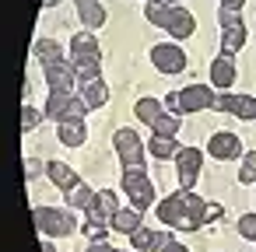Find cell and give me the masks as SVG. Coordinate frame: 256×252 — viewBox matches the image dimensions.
Returning a JSON list of instances; mask_svg holds the SVG:
<instances>
[{
    "mask_svg": "<svg viewBox=\"0 0 256 252\" xmlns=\"http://www.w3.org/2000/svg\"><path fill=\"white\" fill-rule=\"evenodd\" d=\"M151 63H154L162 74H182V70H186V53H182L179 46H172V42H162V46L151 49Z\"/></svg>",
    "mask_w": 256,
    "mask_h": 252,
    "instance_id": "5b68a950",
    "label": "cell"
},
{
    "mask_svg": "<svg viewBox=\"0 0 256 252\" xmlns=\"http://www.w3.org/2000/svg\"><path fill=\"white\" fill-rule=\"evenodd\" d=\"M46 175H50V182H56L64 193H70V189L78 186V175H74V168H67L64 161H50V165H46Z\"/></svg>",
    "mask_w": 256,
    "mask_h": 252,
    "instance_id": "9a60e30c",
    "label": "cell"
},
{
    "mask_svg": "<svg viewBox=\"0 0 256 252\" xmlns=\"http://www.w3.org/2000/svg\"><path fill=\"white\" fill-rule=\"evenodd\" d=\"M46 84H50L53 91H74V84H78V70H74V63H67V60L50 63V67H46Z\"/></svg>",
    "mask_w": 256,
    "mask_h": 252,
    "instance_id": "52a82bcc",
    "label": "cell"
},
{
    "mask_svg": "<svg viewBox=\"0 0 256 252\" xmlns=\"http://www.w3.org/2000/svg\"><path fill=\"white\" fill-rule=\"evenodd\" d=\"M165 4H176V0H165Z\"/></svg>",
    "mask_w": 256,
    "mask_h": 252,
    "instance_id": "ab89813d",
    "label": "cell"
},
{
    "mask_svg": "<svg viewBox=\"0 0 256 252\" xmlns=\"http://www.w3.org/2000/svg\"><path fill=\"white\" fill-rule=\"evenodd\" d=\"M25 175H28V179H36V175H39V161H36V158H28V161H25Z\"/></svg>",
    "mask_w": 256,
    "mask_h": 252,
    "instance_id": "e575fe53",
    "label": "cell"
},
{
    "mask_svg": "<svg viewBox=\"0 0 256 252\" xmlns=\"http://www.w3.org/2000/svg\"><path fill=\"white\" fill-rule=\"evenodd\" d=\"M67 203H70L74 210H88V207L95 203V193H92V189H88L84 182H78V186H74V189L67 193Z\"/></svg>",
    "mask_w": 256,
    "mask_h": 252,
    "instance_id": "cb8c5ba5",
    "label": "cell"
},
{
    "mask_svg": "<svg viewBox=\"0 0 256 252\" xmlns=\"http://www.w3.org/2000/svg\"><path fill=\"white\" fill-rule=\"evenodd\" d=\"M148 151H151V154H154L158 161H168V158H176V154H179L182 147L176 144V137H154Z\"/></svg>",
    "mask_w": 256,
    "mask_h": 252,
    "instance_id": "44dd1931",
    "label": "cell"
},
{
    "mask_svg": "<svg viewBox=\"0 0 256 252\" xmlns=\"http://www.w3.org/2000/svg\"><path fill=\"white\" fill-rule=\"evenodd\" d=\"M238 182H256V151H249L238 165Z\"/></svg>",
    "mask_w": 256,
    "mask_h": 252,
    "instance_id": "83f0119b",
    "label": "cell"
},
{
    "mask_svg": "<svg viewBox=\"0 0 256 252\" xmlns=\"http://www.w3.org/2000/svg\"><path fill=\"white\" fill-rule=\"evenodd\" d=\"M221 4H224V11H238V7L246 4V0H221Z\"/></svg>",
    "mask_w": 256,
    "mask_h": 252,
    "instance_id": "8d00e7d4",
    "label": "cell"
},
{
    "mask_svg": "<svg viewBox=\"0 0 256 252\" xmlns=\"http://www.w3.org/2000/svg\"><path fill=\"white\" fill-rule=\"evenodd\" d=\"M109 224H112L116 231H123V235H134V231L140 228V210H137V207H130V210H116Z\"/></svg>",
    "mask_w": 256,
    "mask_h": 252,
    "instance_id": "d6986e66",
    "label": "cell"
},
{
    "mask_svg": "<svg viewBox=\"0 0 256 252\" xmlns=\"http://www.w3.org/2000/svg\"><path fill=\"white\" fill-rule=\"evenodd\" d=\"M130 238H134V249H144V252H148V249H154V252H158V249L165 245V242H162L165 235H158L154 228H137Z\"/></svg>",
    "mask_w": 256,
    "mask_h": 252,
    "instance_id": "ffe728a7",
    "label": "cell"
},
{
    "mask_svg": "<svg viewBox=\"0 0 256 252\" xmlns=\"http://www.w3.org/2000/svg\"><path fill=\"white\" fill-rule=\"evenodd\" d=\"M214 109L232 112L238 119H256V98H249V95H221V98H214Z\"/></svg>",
    "mask_w": 256,
    "mask_h": 252,
    "instance_id": "ba28073f",
    "label": "cell"
},
{
    "mask_svg": "<svg viewBox=\"0 0 256 252\" xmlns=\"http://www.w3.org/2000/svg\"><path fill=\"white\" fill-rule=\"evenodd\" d=\"M210 81L218 84V88H228L232 81H235V63H232V56H218L214 63H210Z\"/></svg>",
    "mask_w": 256,
    "mask_h": 252,
    "instance_id": "2e32d148",
    "label": "cell"
},
{
    "mask_svg": "<svg viewBox=\"0 0 256 252\" xmlns=\"http://www.w3.org/2000/svg\"><path fill=\"white\" fill-rule=\"evenodd\" d=\"M123 193L130 196V207H137V210H148V207L154 203V186H151V179L144 175V168L123 172Z\"/></svg>",
    "mask_w": 256,
    "mask_h": 252,
    "instance_id": "3957f363",
    "label": "cell"
},
{
    "mask_svg": "<svg viewBox=\"0 0 256 252\" xmlns=\"http://www.w3.org/2000/svg\"><path fill=\"white\" fill-rule=\"evenodd\" d=\"M84 112H88V105H84V98H78L74 91H53V95L46 98V116L56 119V123L84 119Z\"/></svg>",
    "mask_w": 256,
    "mask_h": 252,
    "instance_id": "6da1fadb",
    "label": "cell"
},
{
    "mask_svg": "<svg viewBox=\"0 0 256 252\" xmlns=\"http://www.w3.org/2000/svg\"><path fill=\"white\" fill-rule=\"evenodd\" d=\"M74 4H78V14H81V21H84L88 28L106 25V11L98 7V0H74Z\"/></svg>",
    "mask_w": 256,
    "mask_h": 252,
    "instance_id": "e0dca14e",
    "label": "cell"
},
{
    "mask_svg": "<svg viewBox=\"0 0 256 252\" xmlns=\"http://www.w3.org/2000/svg\"><path fill=\"white\" fill-rule=\"evenodd\" d=\"M214 91L204 88V84H193V88H182L179 91V112H200V109H214Z\"/></svg>",
    "mask_w": 256,
    "mask_h": 252,
    "instance_id": "8992f818",
    "label": "cell"
},
{
    "mask_svg": "<svg viewBox=\"0 0 256 252\" xmlns=\"http://www.w3.org/2000/svg\"><path fill=\"white\" fill-rule=\"evenodd\" d=\"M158 116H162V102L158 98H140L137 102V119L140 123H154Z\"/></svg>",
    "mask_w": 256,
    "mask_h": 252,
    "instance_id": "484cf974",
    "label": "cell"
},
{
    "mask_svg": "<svg viewBox=\"0 0 256 252\" xmlns=\"http://www.w3.org/2000/svg\"><path fill=\"white\" fill-rule=\"evenodd\" d=\"M242 46H246V25H238V28H224L221 53H224V56H232V53H238Z\"/></svg>",
    "mask_w": 256,
    "mask_h": 252,
    "instance_id": "603a6c76",
    "label": "cell"
},
{
    "mask_svg": "<svg viewBox=\"0 0 256 252\" xmlns=\"http://www.w3.org/2000/svg\"><path fill=\"white\" fill-rule=\"evenodd\" d=\"M88 252H116V249H112V245H106V242H95Z\"/></svg>",
    "mask_w": 256,
    "mask_h": 252,
    "instance_id": "d590c367",
    "label": "cell"
},
{
    "mask_svg": "<svg viewBox=\"0 0 256 252\" xmlns=\"http://www.w3.org/2000/svg\"><path fill=\"white\" fill-rule=\"evenodd\" d=\"M210 154L221 158V161H228V158L242 154V144H238L235 133H214V137H210Z\"/></svg>",
    "mask_w": 256,
    "mask_h": 252,
    "instance_id": "7c38bea8",
    "label": "cell"
},
{
    "mask_svg": "<svg viewBox=\"0 0 256 252\" xmlns=\"http://www.w3.org/2000/svg\"><path fill=\"white\" fill-rule=\"evenodd\" d=\"M151 126H154V137H176L179 133V119H172V116H158Z\"/></svg>",
    "mask_w": 256,
    "mask_h": 252,
    "instance_id": "4316f807",
    "label": "cell"
},
{
    "mask_svg": "<svg viewBox=\"0 0 256 252\" xmlns=\"http://www.w3.org/2000/svg\"><path fill=\"white\" fill-rule=\"evenodd\" d=\"M56 137H60L67 147H81V144L88 140V130H84V123H81V119H67V123H60V126H56Z\"/></svg>",
    "mask_w": 256,
    "mask_h": 252,
    "instance_id": "5bb4252c",
    "label": "cell"
},
{
    "mask_svg": "<svg viewBox=\"0 0 256 252\" xmlns=\"http://www.w3.org/2000/svg\"><path fill=\"white\" fill-rule=\"evenodd\" d=\"M81 235L92 238V242H102V238H106V221H92V217H88V221L81 224Z\"/></svg>",
    "mask_w": 256,
    "mask_h": 252,
    "instance_id": "f1b7e54d",
    "label": "cell"
},
{
    "mask_svg": "<svg viewBox=\"0 0 256 252\" xmlns=\"http://www.w3.org/2000/svg\"><path fill=\"white\" fill-rule=\"evenodd\" d=\"M193 32H196L193 14L182 11V7H176V11H172V21H168V35H172V39H190Z\"/></svg>",
    "mask_w": 256,
    "mask_h": 252,
    "instance_id": "4fadbf2b",
    "label": "cell"
},
{
    "mask_svg": "<svg viewBox=\"0 0 256 252\" xmlns=\"http://www.w3.org/2000/svg\"><path fill=\"white\" fill-rule=\"evenodd\" d=\"M158 252H190V249H186L182 242H176V238H168V242H165V245H162Z\"/></svg>",
    "mask_w": 256,
    "mask_h": 252,
    "instance_id": "836d02e7",
    "label": "cell"
},
{
    "mask_svg": "<svg viewBox=\"0 0 256 252\" xmlns=\"http://www.w3.org/2000/svg\"><path fill=\"white\" fill-rule=\"evenodd\" d=\"M81 98H84V105H88V109H102V105L109 102V88H106V81L98 77V81H92V84H84V91H81Z\"/></svg>",
    "mask_w": 256,
    "mask_h": 252,
    "instance_id": "ac0fdd59",
    "label": "cell"
},
{
    "mask_svg": "<svg viewBox=\"0 0 256 252\" xmlns=\"http://www.w3.org/2000/svg\"><path fill=\"white\" fill-rule=\"evenodd\" d=\"M32 221H36L39 235H50V238H64V235H70V231L78 228L74 217H70L67 210H56V207H36Z\"/></svg>",
    "mask_w": 256,
    "mask_h": 252,
    "instance_id": "7a4b0ae2",
    "label": "cell"
},
{
    "mask_svg": "<svg viewBox=\"0 0 256 252\" xmlns=\"http://www.w3.org/2000/svg\"><path fill=\"white\" fill-rule=\"evenodd\" d=\"M172 11H176V7H168L165 0H151L144 14H148V21H151V25H162V28H168V21H172Z\"/></svg>",
    "mask_w": 256,
    "mask_h": 252,
    "instance_id": "7402d4cb",
    "label": "cell"
},
{
    "mask_svg": "<svg viewBox=\"0 0 256 252\" xmlns=\"http://www.w3.org/2000/svg\"><path fill=\"white\" fill-rule=\"evenodd\" d=\"M42 252H53V245H50V242H42Z\"/></svg>",
    "mask_w": 256,
    "mask_h": 252,
    "instance_id": "74e56055",
    "label": "cell"
},
{
    "mask_svg": "<svg viewBox=\"0 0 256 252\" xmlns=\"http://www.w3.org/2000/svg\"><path fill=\"white\" fill-rule=\"evenodd\" d=\"M36 56H39L46 67L56 63V60H64V56H60V46H56L53 39H39V42H36Z\"/></svg>",
    "mask_w": 256,
    "mask_h": 252,
    "instance_id": "d4e9b609",
    "label": "cell"
},
{
    "mask_svg": "<svg viewBox=\"0 0 256 252\" xmlns=\"http://www.w3.org/2000/svg\"><path fill=\"white\" fill-rule=\"evenodd\" d=\"M112 144H116V151H120V161H123V168L126 172H134V168H144V144H140V137H137V130H116V137H112Z\"/></svg>",
    "mask_w": 256,
    "mask_h": 252,
    "instance_id": "277c9868",
    "label": "cell"
},
{
    "mask_svg": "<svg viewBox=\"0 0 256 252\" xmlns=\"http://www.w3.org/2000/svg\"><path fill=\"white\" fill-rule=\"evenodd\" d=\"M120 210V203H116V193H109V189H102V193H95V203L84 210L92 221H112V214Z\"/></svg>",
    "mask_w": 256,
    "mask_h": 252,
    "instance_id": "8fae6325",
    "label": "cell"
},
{
    "mask_svg": "<svg viewBox=\"0 0 256 252\" xmlns=\"http://www.w3.org/2000/svg\"><path fill=\"white\" fill-rule=\"evenodd\" d=\"M200 151L196 147H182L179 154H176V165H179V182H182V189H190L193 182H196V175H200Z\"/></svg>",
    "mask_w": 256,
    "mask_h": 252,
    "instance_id": "9c48e42d",
    "label": "cell"
},
{
    "mask_svg": "<svg viewBox=\"0 0 256 252\" xmlns=\"http://www.w3.org/2000/svg\"><path fill=\"white\" fill-rule=\"evenodd\" d=\"M238 235L249 238V242H256V214H242L238 217Z\"/></svg>",
    "mask_w": 256,
    "mask_h": 252,
    "instance_id": "f546056e",
    "label": "cell"
},
{
    "mask_svg": "<svg viewBox=\"0 0 256 252\" xmlns=\"http://www.w3.org/2000/svg\"><path fill=\"white\" fill-rule=\"evenodd\" d=\"M56 4H60V0H46V7H56Z\"/></svg>",
    "mask_w": 256,
    "mask_h": 252,
    "instance_id": "f35d334b",
    "label": "cell"
},
{
    "mask_svg": "<svg viewBox=\"0 0 256 252\" xmlns=\"http://www.w3.org/2000/svg\"><path fill=\"white\" fill-rule=\"evenodd\" d=\"M218 21H221V28H238V25H246L238 11H221V14H218Z\"/></svg>",
    "mask_w": 256,
    "mask_h": 252,
    "instance_id": "4dcf8cb0",
    "label": "cell"
},
{
    "mask_svg": "<svg viewBox=\"0 0 256 252\" xmlns=\"http://www.w3.org/2000/svg\"><path fill=\"white\" fill-rule=\"evenodd\" d=\"M221 214H224V210H221L218 203H207L204 214H200V221H204V224H214V221H221Z\"/></svg>",
    "mask_w": 256,
    "mask_h": 252,
    "instance_id": "d6a6232c",
    "label": "cell"
},
{
    "mask_svg": "<svg viewBox=\"0 0 256 252\" xmlns=\"http://www.w3.org/2000/svg\"><path fill=\"white\" fill-rule=\"evenodd\" d=\"M39 126V112L32 105H22V130H36Z\"/></svg>",
    "mask_w": 256,
    "mask_h": 252,
    "instance_id": "1f68e13d",
    "label": "cell"
},
{
    "mask_svg": "<svg viewBox=\"0 0 256 252\" xmlns=\"http://www.w3.org/2000/svg\"><path fill=\"white\" fill-rule=\"evenodd\" d=\"M165 224H179L182 217H193L190 210H186V200H182V189L176 193V196H165L162 203H158V210H154Z\"/></svg>",
    "mask_w": 256,
    "mask_h": 252,
    "instance_id": "30bf717a",
    "label": "cell"
}]
</instances>
